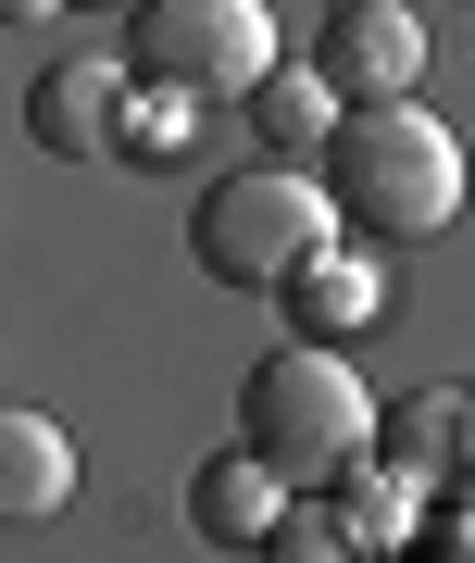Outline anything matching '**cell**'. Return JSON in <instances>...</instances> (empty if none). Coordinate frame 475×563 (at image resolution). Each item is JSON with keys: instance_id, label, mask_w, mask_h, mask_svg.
<instances>
[{"instance_id": "6da1fadb", "label": "cell", "mask_w": 475, "mask_h": 563, "mask_svg": "<svg viewBox=\"0 0 475 563\" xmlns=\"http://www.w3.org/2000/svg\"><path fill=\"white\" fill-rule=\"evenodd\" d=\"M313 188L338 201V239H438L463 213V139L426 101H351V125L325 139Z\"/></svg>"}, {"instance_id": "7a4b0ae2", "label": "cell", "mask_w": 475, "mask_h": 563, "mask_svg": "<svg viewBox=\"0 0 475 563\" xmlns=\"http://www.w3.org/2000/svg\"><path fill=\"white\" fill-rule=\"evenodd\" d=\"M363 439H376V401L325 339H276L238 376V451H263L288 488H338L363 463Z\"/></svg>"}, {"instance_id": "3957f363", "label": "cell", "mask_w": 475, "mask_h": 563, "mask_svg": "<svg viewBox=\"0 0 475 563\" xmlns=\"http://www.w3.org/2000/svg\"><path fill=\"white\" fill-rule=\"evenodd\" d=\"M325 239H338V201L300 188V163H251V176H213L188 201V263L213 288H288Z\"/></svg>"}, {"instance_id": "277c9868", "label": "cell", "mask_w": 475, "mask_h": 563, "mask_svg": "<svg viewBox=\"0 0 475 563\" xmlns=\"http://www.w3.org/2000/svg\"><path fill=\"white\" fill-rule=\"evenodd\" d=\"M276 13L263 0H139L125 13V76L139 88H188V101H251L276 76Z\"/></svg>"}, {"instance_id": "5b68a950", "label": "cell", "mask_w": 475, "mask_h": 563, "mask_svg": "<svg viewBox=\"0 0 475 563\" xmlns=\"http://www.w3.org/2000/svg\"><path fill=\"white\" fill-rule=\"evenodd\" d=\"M313 76L338 88V101H413V76H426V25L400 13V0H338L325 38H313Z\"/></svg>"}, {"instance_id": "8992f818", "label": "cell", "mask_w": 475, "mask_h": 563, "mask_svg": "<svg viewBox=\"0 0 475 563\" xmlns=\"http://www.w3.org/2000/svg\"><path fill=\"white\" fill-rule=\"evenodd\" d=\"M288 501H300V488H288L263 451H213V463L188 476V526H200L213 551H263V539L288 526Z\"/></svg>"}, {"instance_id": "52a82bcc", "label": "cell", "mask_w": 475, "mask_h": 563, "mask_svg": "<svg viewBox=\"0 0 475 563\" xmlns=\"http://www.w3.org/2000/svg\"><path fill=\"white\" fill-rule=\"evenodd\" d=\"M276 301H288V325H300V339H363V325H376L388 313V276H376V239H325L313 263H300V276L276 288Z\"/></svg>"}, {"instance_id": "ba28073f", "label": "cell", "mask_w": 475, "mask_h": 563, "mask_svg": "<svg viewBox=\"0 0 475 563\" xmlns=\"http://www.w3.org/2000/svg\"><path fill=\"white\" fill-rule=\"evenodd\" d=\"M238 113H251L263 163H325V139L351 125V101H338V88L313 76V63H276V76H263V88H251Z\"/></svg>"}, {"instance_id": "9c48e42d", "label": "cell", "mask_w": 475, "mask_h": 563, "mask_svg": "<svg viewBox=\"0 0 475 563\" xmlns=\"http://www.w3.org/2000/svg\"><path fill=\"white\" fill-rule=\"evenodd\" d=\"M63 501H76V439H63L38 401H13V413H0V514L38 526V514H63Z\"/></svg>"}, {"instance_id": "30bf717a", "label": "cell", "mask_w": 475, "mask_h": 563, "mask_svg": "<svg viewBox=\"0 0 475 563\" xmlns=\"http://www.w3.org/2000/svg\"><path fill=\"white\" fill-rule=\"evenodd\" d=\"M113 88H125V63H51L38 76V151H113L125 125H113Z\"/></svg>"}, {"instance_id": "8fae6325", "label": "cell", "mask_w": 475, "mask_h": 563, "mask_svg": "<svg viewBox=\"0 0 475 563\" xmlns=\"http://www.w3.org/2000/svg\"><path fill=\"white\" fill-rule=\"evenodd\" d=\"M388 463H413V476H438V463H475V426H463V401L451 388H413V401L388 413V439H376Z\"/></svg>"}, {"instance_id": "7c38bea8", "label": "cell", "mask_w": 475, "mask_h": 563, "mask_svg": "<svg viewBox=\"0 0 475 563\" xmlns=\"http://www.w3.org/2000/svg\"><path fill=\"white\" fill-rule=\"evenodd\" d=\"M400 501H413V463H388V451H376V463H351V476H338V526H351L363 551H388L400 526H413V514H400Z\"/></svg>"}, {"instance_id": "4fadbf2b", "label": "cell", "mask_w": 475, "mask_h": 563, "mask_svg": "<svg viewBox=\"0 0 475 563\" xmlns=\"http://www.w3.org/2000/svg\"><path fill=\"white\" fill-rule=\"evenodd\" d=\"M251 563H363V539H351V526H338V514L288 501V526H276V539H263Z\"/></svg>"}, {"instance_id": "5bb4252c", "label": "cell", "mask_w": 475, "mask_h": 563, "mask_svg": "<svg viewBox=\"0 0 475 563\" xmlns=\"http://www.w3.org/2000/svg\"><path fill=\"white\" fill-rule=\"evenodd\" d=\"M451 563H475V514H463V526H451Z\"/></svg>"}, {"instance_id": "9a60e30c", "label": "cell", "mask_w": 475, "mask_h": 563, "mask_svg": "<svg viewBox=\"0 0 475 563\" xmlns=\"http://www.w3.org/2000/svg\"><path fill=\"white\" fill-rule=\"evenodd\" d=\"M63 13H139V0H63Z\"/></svg>"}]
</instances>
